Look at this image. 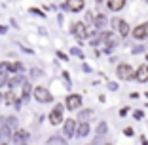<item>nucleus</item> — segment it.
<instances>
[{
  "label": "nucleus",
  "mask_w": 148,
  "mask_h": 145,
  "mask_svg": "<svg viewBox=\"0 0 148 145\" xmlns=\"http://www.w3.org/2000/svg\"><path fill=\"white\" fill-rule=\"evenodd\" d=\"M110 25H112V29L116 31V29H118V25H120V19H118V17H114L112 21H110Z\"/></svg>",
  "instance_id": "34"
},
{
  "label": "nucleus",
  "mask_w": 148,
  "mask_h": 145,
  "mask_svg": "<svg viewBox=\"0 0 148 145\" xmlns=\"http://www.w3.org/2000/svg\"><path fill=\"white\" fill-rule=\"evenodd\" d=\"M131 35H133V38H135V40H144V38H148V21L137 25L135 29L131 31Z\"/></svg>",
  "instance_id": "9"
},
{
  "label": "nucleus",
  "mask_w": 148,
  "mask_h": 145,
  "mask_svg": "<svg viewBox=\"0 0 148 145\" xmlns=\"http://www.w3.org/2000/svg\"><path fill=\"white\" fill-rule=\"evenodd\" d=\"M91 117H93V109H80L76 119H78V122H89Z\"/></svg>",
  "instance_id": "17"
},
{
  "label": "nucleus",
  "mask_w": 148,
  "mask_h": 145,
  "mask_svg": "<svg viewBox=\"0 0 148 145\" xmlns=\"http://www.w3.org/2000/svg\"><path fill=\"white\" fill-rule=\"evenodd\" d=\"M116 31L120 33V36H122V38H125V36L131 33V29H129V23H127L125 19H120V25H118V29H116Z\"/></svg>",
  "instance_id": "18"
},
{
  "label": "nucleus",
  "mask_w": 148,
  "mask_h": 145,
  "mask_svg": "<svg viewBox=\"0 0 148 145\" xmlns=\"http://www.w3.org/2000/svg\"><path fill=\"white\" fill-rule=\"evenodd\" d=\"M32 96H34V99L38 103H51L53 101V94L46 86H34L32 88Z\"/></svg>",
  "instance_id": "1"
},
{
  "label": "nucleus",
  "mask_w": 148,
  "mask_h": 145,
  "mask_svg": "<svg viewBox=\"0 0 148 145\" xmlns=\"http://www.w3.org/2000/svg\"><path fill=\"white\" fill-rule=\"evenodd\" d=\"M15 73H25V65L19 63V61H15L13 63V75H15Z\"/></svg>",
  "instance_id": "27"
},
{
  "label": "nucleus",
  "mask_w": 148,
  "mask_h": 145,
  "mask_svg": "<svg viewBox=\"0 0 148 145\" xmlns=\"http://www.w3.org/2000/svg\"><path fill=\"white\" fill-rule=\"evenodd\" d=\"M112 40H114V35L110 31H99V42L108 44V42H112Z\"/></svg>",
  "instance_id": "20"
},
{
  "label": "nucleus",
  "mask_w": 148,
  "mask_h": 145,
  "mask_svg": "<svg viewBox=\"0 0 148 145\" xmlns=\"http://www.w3.org/2000/svg\"><path fill=\"white\" fill-rule=\"evenodd\" d=\"M29 12H31L32 15H38V17H46V13H44V12H40L38 8H29Z\"/></svg>",
  "instance_id": "30"
},
{
  "label": "nucleus",
  "mask_w": 148,
  "mask_h": 145,
  "mask_svg": "<svg viewBox=\"0 0 148 145\" xmlns=\"http://www.w3.org/2000/svg\"><path fill=\"white\" fill-rule=\"evenodd\" d=\"M82 69H84V73H91V67L87 65V63H84V65H82Z\"/></svg>",
  "instance_id": "38"
},
{
  "label": "nucleus",
  "mask_w": 148,
  "mask_h": 145,
  "mask_svg": "<svg viewBox=\"0 0 148 145\" xmlns=\"http://www.w3.org/2000/svg\"><path fill=\"white\" fill-rule=\"evenodd\" d=\"M29 137H31V134L27 132V130H21V128H19V130H13L12 141H13V143H19V145H21V143H25Z\"/></svg>",
  "instance_id": "11"
},
{
  "label": "nucleus",
  "mask_w": 148,
  "mask_h": 145,
  "mask_svg": "<svg viewBox=\"0 0 148 145\" xmlns=\"http://www.w3.org/2000/svg\"><path fill=\"white\" fill-rule=\"evenodd\" d=\"M15 99H17V96H15V92H13V90H8V92L2 96L4 105H13V103H15Z\"/></svg>",
  "instance_id": "19"
},
{
  "label": "nucleus",
  "mask_w": 148,
  "mask_h": 145,
  "mask_svg": "<svg viewBox=\"0 0 148 145\" xmlns=\"http://www.w3.org/2000/svg\"><path fill=\"white\" fill-rule=\"evenodd\" d=\"M63 111H65V105H63V103H57V105L51 109V113L48 114L49 124H53V126H59V124L65 120V119H63Z\"/></svg>",
  "instance_id": "4"
},
{
  "label": "nucleus",
  "mask_w": 148,
  "mask_h": 145,
  "mask_svg": "<svg viewBox=\"0 0 148 145\" xmlns=\"http://www.w3.org/2000/svg\"><path fill=\"white\" fill-rule=\"evenodd\" d=\"M6 122H8V126L12 128V130H17V124H19V120H17V117H6Z\"/></svg>",
  "instance_id": "26"
},
{
  "label": "nucleus",
  "mask_w": 148,
  "mask_h": 145,
  "mask_svg": "<svg viewBox=\"0 0 148 145\" xmlns=\"http://www.w3.org/2000/svg\"><path fill=\"white\" fill-rule=\"evenodd\" d=\"M129 97H131V99H137V97H139V94H137V92H131Z\"/></svg>",
  "instance_id": "42"
},
{
  "label": "nucleus",
  "mask_w": 148,
  "mask_h": 145,
  "mask_svg": "<svg viewBox=\"0 0 148 145\" xmlns=\"http://www.w3.org/2000/svg\"><path fill=\"white\" fill-rule=\"evenodd\" d=\"M70 33H72L78 40H84V38L89 36V27L86 25V21H76V23L70 25Z\"/></svg>",
  "instance_id": "3"
},
{
  "label": "nucleus",
  "mask_w": 148,
  "mask_h": 145,
  "mask_svg": "<svg viewBox=\"0 0 148 145\" xmlns=\"http://www.w3.org/2000/svg\"><path fill=\"white\" fill-rule=\"evenodd\" d=\"M21 145H27V143H21Z\"/></svg>",
  "instance_id": "51"
},
{
  "label": "nucleus",
  "mask_w": 148,
  "mask_h": 145,
  "mask_svg": "<svg viewBox=\"0 0 148 145\" xmlns=\"http://www.w3.org/2000/svg\"><path fill=\"white\" fill-rule=\"evenodd\" d=\"M103 2H105V0H97V4H103Z\"/></svg>",
  "instance_id": "44"
},
{
  "label": "nucleus",
  "mask_w": 148,
  "mask_h": 145,
  "mask_svg": "<svg viewBox=\"0 0 148 145\" xmlns=\"http://www.w3.org/2000/svg\"><path fill=\"white\" fill-rule=\"evenodd\" d=\"M127 0H106V6H108L110 12H120V10L125 8Z\"/></svg>",
  "instance_id": "15"
},
{
  "label": "nucleus",
  "mask_w": 148,
  "mask_h": 145,
  "mask_svg": "<svg viewBox=\"0 0 148 145\" xmlns=\"http://www.w3.org/2000/svg\"><path fill=\"white\" fill-rule=\"evenodd\" d=\"M127 111H129V109H127V107H123V109L120 111V117H125V114H127Z\"/></svg>",
  "instance_id": "41"
},
{
  "label": "nucleus",
  "mask_w": 148,
  "mask_h": 145,
  "mask_svg": "<svg viewBox=\"0 0 148 145\" xmlns=\"http://www.w3.org/2000/svg\"><path fill=\"white\" fill-rule=\"evenodd\" d=\"M135 80H137V82H140V84L148 82V65H146V63H143V65L137 67V71H135Z\"/></svg>",
  "instance_id": "10"
},
{
  "label": "nucleus",
  "mask_w": 148,
  "mask_h": 145,
  "mask_svg": "<svg viewBox=\"0 0 148 145\" xmlns=\"http://www.w3.org/2000/svg\"><path fill=\"white\" fill-rule=\"evenodd\" d=\"M76 126H78V120H74V119H66L65 122H63V134H65L66 139H69V137H74Z\"/></svg>",
  "instance_id": "8"
},
{
  "label": "nucleus",
  "mask_w": 148,
  "mask_h": 145,
  "mask_svg": "<svg viewBox=\"0 0 148 145\" xmlns=\"http://www.w3.org/2000/svg\"><path fill=\"white\" fill-rule=\"evenodd\" d=\"M106 132H108V124H106V122H101L99 126H97V134H95V143H97V141H99V139H101V137H103V136H105Z\"/></svg>",
  "instance_id": "21"
},
{
  "label": "nucleus",
  "mask_w": 148,
  "mask_h": 145,
  "mask_svg": "<svg viewBox=\"0 0 148 145\" xmlns=\"http://www.w3.org/2000/svg\"><path fill=\"white\" fill-rule=\"evenodd\" d=\"M106 23H108V19H106V15L103 12H99L93 17V27H95L97 31H103V27H106Z\"/></svg>",
  "instance_id": "13"
},
{
  "label": "nucleus",
  "mask_w": 148,
  "mask_h": 145,
  "mask_svg": "<svg viewBox=\"0 0 148 145\" xmlns=\"http://www.w3.org/2000/svg\"><path fill=\"white\" fill-rule=\"evenodd\" d=\"M86 23H93V13H86Z\"/></svg>",
  "instance_id": "36"
},
{
  "label": "nucleus",
  "mask_w": 148,
  "mask_h": 145,
  "mask_svg": "<svg viewBox=\"0 0 148 145\" xmlns=\"http://www.w3.org/2000/svg\"><path fill=\"white\" fill-rule=\"evenodd\" d=\"M89 44H91V46H93V48H95V46H99V44H101V42H99V38H93V40H91V42H89Z\"/></svg>",
  "instance_id": "40"
},
{
  "label": "nucleus",
  "mask_w": 148,
  "mask_h": 145,
  "mask_svg": "<svg viewBox=\"0 0 148 145\" xmlns=\"http://www.w3.org/2000/svg\"><path fill=\"white\" fill-rule=\"evenodd\" d=\"M48 145H66V137L65 136H51L48 139Z\"/></svg>",
  "instance_id": "22"
},
{
  "label": "nucleus",
  "mask_w": 148,
  "mask_h": 145,
  "mask_svg": "<svg viewBox=\"0 0 148 145\" xmlns=\"http://www.w3.org/2000/svg\"><path fill=\"white\" fill-rule=\"evenodd\" d=\"M23 92H21V101L23 103H29V99H31V94H32V84L31 80H25V84L21 86Z\"/></svg>",
  "instance_id": "14"
},
{
  "label": "nucleus",
  "mask_w": 148,
  "mask_h": 145,
  "mask_svg": "<svg viewBox=\"0 0 148 145\" xmlns=\"http://www.w3.org/2000/svg\"><path fill=\"white\" fill-rule=\"evenodd\" d=\"M123 134H125L127 137H133V136H135V132H133V128H129V126H127L125 130H123Z\"/></svg>",
  "instance_id": "32"
},
{
  "label": "nucleus",
  "mask_w": 148,
  "mask_h": 145,
  "mask_svg": "<svg viewBox=\"0 0 148 145\" xmlns=\"http://www.w3.org/2000/svg\"><path fill=\"white\" fill-rule=\"evenodd\" d=\"M0 103H2V94H0Z\"/></svg>",
  "instance_id": "46"
},
{
  "label": "nucleus",
  "mask_w": 148,
  "mask_h": 145,
  "mask_svg": "<svg viewBox=\"0 0 148 145\" xmlns=\"http://www.w3.org/2000/svg\"><path fill=\"white\" fill-rule=\"evenodd\" d=\"M57 57H59V59H61V61H69V59H70V57L66 56L65 52H57Z\"/></svg>",
  "instance_id": "31"
},
{
  "label": "nucleus",
  "mask_w": 148,
  "mask_h": 145,
  "mask_svg": "<svg viewBox=\"0 0 148 145\" xmlns=\"http://www.w3.org/2000/svg\"><path fill=\"white\" fill-rule=\"evenodd\" d=\"M89 145H95V143H89Z\"/></svg>",
  "instance_id": "49"
},
{
  "label": "nucleus",
  "mask_w": 148,
  "mask_h": 145,
  "mask_svg": "<svg viewBox=\"0 0 148 145\" xmlns=\"http://www.w3.org/2000/svg\"><path fill=\"white\" fill-rule=\"evenodd\" d=\"M143 46H135V48H133V50H131V52H133V53H140V52H143Z\"/></svg>",
  "instance_id": "37"
},
{
  "label": "nucleus",
  "mask_w": 148,
  "mask_h": 145,
  "mask_svg": "<svg viewBox=\"0 0 148 145\" xmlns=\"http://www.w3.org/2000/svg\"><path fill=\"white\" fill-rule=\"evenodd\" d=\"M61 78H63V82H65L66 90H70V88H72V80H70L69 71H61Z\"/></svg>",
  "instance_id": "25"
},
{
  "label": "nucleus",
  "mask_w": 148,
  "mask_h": 145,
  "mask_svg": "<svg viewBox=\"0 0 148 145\" xmlns=\"http://www.w3.org/2000/svg\"><path fill=\"white\" fill-rule=\"evenodd\" d=\"M108 90H110V92H116V90H118V84L116 82H108Z\"/></svg>",
  "instance_id": "35"
},
{
  "label": "nucleus",
  "mask_w": 148,
  "mask_h": 145,
  "mask_svg": "<svg viewBox=\"0 0 148 145\" xmlns=\"http://www.w3.org/2000/svg\"><path fill=\"white\" fill-rule=\"evenodd\" d=\"M89 130H91L89 122H78V126H76V136L86 137V136H89Z\"/></svg>",
  "instance_id": "16"
},
{
  "label": "nucleus",
  "mask_w": 148,
  "mask_h": 145,
  "mask_svg": "<svg viewBox=\"0 0 148 145\" xmlns=\"http://www.w3.org/2000/svg\"><path fill=\"white\" fill-rule=\"evenodd\" d=\"M116 76L120 80H135V69L129 63H120L116 67Z\"/></svg>",
  "instance_id": "2"
},
{
  "label": "nucleus",
  "mask_w": 148,
  "mask_h": 145,
  "mask_svg": "<svg viewBox=\"0 0 148 145\" xmlns=\"http://www.w3.org/2000/svg\"><path fill=\"white\" fill-rule=\"evenodd\" d=\"M105 145H110V143H105Z\"/></svg>",
  "instance_id": "50"
},
{
  "label": "nucleus",
  "mask_w": 148,
  "mask_h": 145,
  "mask_svg": "<svg viewBox=\"0 0 148 145\" xmlns=\"http://www.w3.org/2000/svg\"><path fill=\"white\" fill-rule=\"evenodd\" d=\"M144 59H146V61H148V53H146V57H144Z\"/></svg>",
  "instance_id": "47"
},
{
  "label": "nucleus",
  "mask_w": 148,
  "mask_h": 145,
  "mask_svg": "<svg viewBox=\"0 0 148 145\" xmlns=\"http://www.w3.org/2000/svg\"><path fill=\"white\" fill-rule=\"evenodd\" d=\"M133 117H135L137 120H140V119H143V117H144V113H143V111H139V109H137L135 113H133Z\"/></svg>",
  "instance_id": "33"
},
{
  "label": "nucleus",
  "mask_w": 148,
  "mask_h": 145,
  "mask_svg": "<svg viewBox=\"0 0 148 145\" xmlns=\"http://www.w3.org/2000/svg\"><path fill=\"white\" fill-rule=\"evenodd\" d=\"M12 136H13V130L8 126L6 122V117H0V141H12Z\"/></svg>",
  "instance_id": "7"
},
{
  "label": "nucleus",
  "mask_w": 148,
  "mask_h": 145,
  "mask_svg": "<svg viewBox=\"0 0 148 145\" xmlns=\"http://www.w3.org/2000/svg\"><path fill=\"white\" fill-rule=\"evenodd\" d=\"M65 12H72V13H78L86 8V2L84 0H65V4L61 6Z\"/></svg>",
  "instance_id": "6"
},
{
  "label": "nucleus",
  "mask_w": 148,
  "mask_h": 145,
  "mask_svg": "<svg viewBox=\"0 0 148 145\" xmlns=\"http://www.w3.org/2000/svg\"><path fill=\"white\" fill-rule=\"evenodd\" d=\"M8 75H4V73H0V88H4V86H8Z\"/></svg>",
  "instance_id": "29"
},
{
  "label": "nucleus",
  "mask_w": 148,
  "mask_h": 145,
  "mask_svg": "<svg viewBox=\"0 0 148 145\" xmlns=\"http://www.w3.org/2000/svg\"><path fill=\"white\" fill-rule=\"evenodd\" d=\"M44 73H42V69H38V67H32L31 71H29V80H36V78H40Z\"/></svg>",
  "instance_id": "24"
},
{
  "label": "nucleus",
  "mask_w": 148,
  "mask_h": 145,
  "mask_svg": "<svg viewBox=\"0 0 148 145\" xmlns=\"http://www.w3.org/2000/svg\"><path fill=\"white\" fill-rule=\"evenodd\" d=\"M8 33V27L6 25H0V35H6Z\"/></svg>",
  "instance_id": "39"
},
{
  "label": "nucleus",
  "mask_w": 148,
  "mask_h": 145,
  "mask_svg": "<svg viewBox=\"0 0 148 145\" xmlns=\"http://www.w3.org/2000/svg\"><path fill=\"white\" fill-rule=\"evenodd\" d=\"M144 2H148V0H144Z\"/></svg>",
  "instance_id": "52"
},
{
  "label": "nucleus",
  "mask_w": 148,
  "mask_h": 145,
  "mask_svg": "<svg viewBox=\"0 0 148 145\" xmlns=\"http://www.w3.org/2000/svg\"><path fill=\"white\" fill-rule=\"evenodd\" d=\"M0 73H4V75L13 73V63H10V61H0Z\"/></svg>",
  "instance_id": "23"
},
{
  "label": "nucleus",
  "mask_w": 148,
  "mask_h": 145,
  "mask_svg": "<svg viewBox=\"0 0 148 145\" xmlns=\"http://www.w3.org/2000/svg\"><path fill=\"white\" fill-rule=\"evenodd\" d=\"M0 145H8V143H6V141H0Z\"/></svg>",
  "instance_id": "45"
},
{
  "label": "nucleus",
  "mask_w": 148,
  "mask_h": 145,
  "mask_svg": "<svg viewBox=\"0 0 148 145\" xmlns=\"http://www.w3.org/2000/svg\"><path fill=\"white\" fill-rule=\"evenodd\" d=\"M70 53H72L74 57H80V59H84V57H86V56H84V52H82L80 48H72V50H70Z\"/></svg>",
  "instance_id": "28"
},
{
  "label": "nucleus",
  "mask_w": 148,
  "mask_h": 145,
  "mask_svg": "<svg viewBox=\"0 0 148 145\" xmlns=\"http://www.w3.org/2000/svg\"><path fill=\"white\" fill-rule=\"evenodd\" d=\"M144 96H146V97H148V92H146V94H144Z\"/></svg>",
  "instance_id": "48"
},
{
  "label": "nucleus",
  "mask_w": 148,
  "mask_h": 145,
  "mask_svg": "<svg viewBox=\"0 0 148 145\" xmlns=\"http://www.w3.org/2000/svg\"><path fill=\"white\" fill-rule=\"evenodd\" d=\"M140 145H148V141H146V137H140Z\"/></svg>",
  "instance_id": "43"
},
{
  "label": "nucleus",
  "mask_w": 148,
  "mask_h": 145,
  "mask_svg": "<svg viewBox=\"0 0 148 145\" xmlns=\"http://www.w3.org/2000/svg\"><path fill=\"white\" fill-rule=\"evenodd\" d=\"M65 109L80 111L82 109V96H80V94H69L66 99H65Z\"/></svg>",
  "instance_id": "5"
},
{
  "label": "nucleus",
  "mask_w": 148,
  "mask_h": 145,
  "mask_svg": "<svg viewBox=\"0 0 148 145\" xmlns=\"http://www.w3.org/2000/svg\"><path fill=\"white\" fill-rule=\"evenodd\" d=\"M25 76H23V73H15L13 75V78H10L8 80V88L10 90H13V88H17V86H23L25 84Z\"/></svg>",
  "instance_id": "12"
}]
</instances>
